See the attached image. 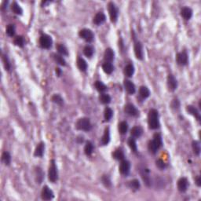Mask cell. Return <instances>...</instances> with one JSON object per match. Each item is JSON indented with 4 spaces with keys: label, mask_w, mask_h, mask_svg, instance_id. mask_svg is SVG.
Segmentation results:
<instances>
[{
    "label": "cell",
    "mask_w": 201,
    "mask_h": 201,
    "mask_svg": "<svg viewBox=\"0 0 201 201\" xmlns=\"http://www.w3.org/2000/svg\"><path fill=\"white\" fill-rule=\"evenodd\" d=\"M128 145H129V147L130 148V149H131L133 152H137L138 147H137L136 141H135L134 138H130L128 139Z\"/></svg>",
    "instance_id": "ab89813d"
},
{
    "label": "cell",
    "mask_w": 201,
    "mask_h": 201,
    "mask_svg": "<svg viewBox=\"0 0 201 201\" xmlns=\"http://www.w3.org/2000/svg\"><path fill=\"white\" fill-rule=\"evenodd\" d=\"M94 152V145L91 141H87L85 147H84V152L87 156H90Z\"/></svg>",
    "instance_id": "4316f807"
},
{
    "label": "cell",
    "mask_w": 201,
    "mask_h": 201,
    "mask_svg": "<svg viewBox=\"0 0 201 201\" xmlns=\"http://www.w3.org/2000/svg\"><path fill=\"white\" fill-rule=\"evenodd\" d=\"M181 15L184 19L189 20L192 16V10L189 7H184L181 10Z\"/></svg>",
    "instance_id": "ffe728a7"
},
{
    "label": "cell",
    "mask_w": 201,
    "mask_h": 201,
    "mask_svg": "<svg viewBox=\"0 0 201 201\" xmlns=\"http://www.w3.org/2000/svg\"><path fill=\"white\" fill-rule=\"evenodd\" d=\"M94 47H91V46H90V45H87L84 47V49H83V54H85V56H87V58H91L93 56V54H94Z\"/></svg>",
    "instance_id": "4dcf8cb0"
},
{
    "label": "cell",
    "mask_w": 201,
    "mask_h": 201,
    "mask_svg": "<svg viewBox=\"0 0 201 201\" xmlns=\"http://www.w3.org/2000/svg\"><path fill=\"white\" fill-rule=\"evenodd\" d=\"M188 180L186 178H181L178 181V189L179 190V192H186V190L188 189Z\"/></svg>",
    "instance_id": "5bb4252c"
},
{
    "label": "cell",
    "mask_w": 201,
    "mask_h": 201,
    "mask_svg": "<svg viewBox=\"0 0 201 201\" xmlns=\"http://www.w3.org/2000/svg\"><path fill=\"white\" fill-rule=\"evenodd\" d=\"M45 150V144L43 142H40L37 145L36 150H35V157H42L43 156V153H44Z\"/></svg>",
    "instance_id": "44dd1931"
},
{
    "label": "cell",
    "mask_w": 201,
    "mask_h": 201,
    "mask_svg": "<svg viewBox=\"0 0 201 201\" xmlns=\"http://www.w3.org/2000/svg\"><path fill=\"white\" fill-rule=\"evenodd\" d=\"M53 58H54V60H55L58 64L61 65V66H65V65H66V61H65V59L63 58V57H61L60 55L54 54H53Z\"/></svg>",
    "instance_id": "8d00e7d4"
},
{
    "label": "cell",
    "mask_w": 201,
    "mask_h": 201,
    "mask_svg": "<svg viewBox=\"0 0 201 201\" xmlns=\"http://www.w3.org/2000/svg\"><path fill=\"white\" fill-rule=\"evenodd\" d=\"M57 49H58V51L59 52V54H60L63 56H68V52L67 48H66L65 45L59 43V44L57 45Z\"/></svg>",
    "instance_id": "1f68e13d"
},
{
    "label": "cell",
    "mask_w": 201,
    "mask_h": 201,
    "mask_svg": "<svg viewBox=\"0 0 201 201\" xmlns=\"http://www.w3.org/2000/svg\"><path fill=\"white\" fill-rule=\"evenodd\" d=\"M114 51L111 48H108L105 50V54H104V58H105V62H111L114 60Z\"/></svg>",
    "instance_id": "e0dca14e"
},
{
    "label": "cell",
    "mask_w": 201,
    "mask_h": 201,
    "mask_svg": "<svg viewBox=\"0 0 201 201\" xmlns=\"http://www.w3.org/2000/svg\"><path fill=\"white\" fill-rule=\"evenodd\" d=\"M196 183H197V185L198 186H201V178L200 176H197V178H196Z\"/></svg>",
    "instance_id": "f907efd6"
},
{
    "label": "cell",
    "mask_w": 201,
    "mask_h": 201,
    "mask_svg": "<svg viewBox=\"0 0 201 201\" xmlns=\"http://www.w3.org/2000/svg\"><path fill=\"white\" fill-rule=\"evenodd\" d=\"M134 73V67L133 66V65L131 64H129L124 68V74L127 77H131Z\"/></svg>",
    "instance_id": "f1b7e54d"
},
{
    "label": "cell",
    "mask_w": 201,
    "mask_h": 201,
    "mask_svg": "<svg viewBox=\"0 0 201 201\" xmlns=\"http://www.w3.org/2000/svg\"><path fill=\"white\" fill-rule=\"evenodd\" d=\"M11 9L14 14H17V15H21L23 13V9H21V7H20L16 2H14V3L12 4Z\"/></svg>",
    "instance_id": "d6a6232c"
},
{
    "label": "cell",
    "mask_w": 201,
    "mask_h": 201,
    "mask_svg": "<svg viewBox=\"0 0 201 201\" xmlns=\"http://www.w3.org/2000/svg\"><path fill=\"white\" fill-rule=\"evenodd\" d=\"M79 36L87 43H91L92 41L94 40V35L93 33V31L87 28H83L80 30L79 32Z\"/></svg>",
    "instance_id": "5b68a950"
},
{
    "label": "cell",
    "mask_w": 201,
    "mask_h": 201,
    "mask_svg": "<svg viewBox=\"0 0 201 201\" xmlns=\"http://www.w3.org/2000/svg\"><path fill=\"white\" fill-rule=\"evenodd\" d=\"M105 20H106V17H105V14L102 13V12H99V13H98L96 15L94 16L93 21H94L95 25H100L105 22Z\"/></svg>",
    "instance_id": "2e32d148"
},
{
    "label": "cell",
    "mask_w": 201,
    "mask_h": 201,
    "mask_svg": "<svg viewBox=\"0 0 201 201\" xmlns=\"http://www.w3.org/2000/svg\"><path fill=\"white\" fill-rule=\"evenodd\" d=\"M109 16L111 21L113 23L116 22L117 18H118V9L116 8V5L113 2H109Z\"/></svg>",
    "instance_id": "52a82bcc"
},
{
    "label": "cell",
    "mask_w": 201,
    "mask_h": 201,
    "mask_svg": "<svg viewBox=\"0 0 201 201\" xmlns=\"http://www.w3.org/2000/svg\"><path fill=\"white\" fill-rule=\"evenodd\" d=\"M124 87H125L126 90L128 94H134L135 93V85L132 83L131 81L130 80H125L124 81Z\"/></svg>",
    "instance_id": "d6986e66"
},
{
    "label": "cell",
    "mask_w": 201,
    "mask_h": 201,
    "mask_svg": "<svg viewBox=\"0 0 201 201\" xmlns=\"http://www.w3.org/2000/svg\"><path fill=\"white\" fill-rule=\"evenodd\" d=\"M76 128L79 130H83V131H90L92 128L91 123L88 118L83 117V118L79 119L76 124Z\"/></svg>",
    "instance_id": "3957f363"
},
{
    "label": "cell",
    "mask_w": 201,
    "mask_h": 201,
    "mask_svg": "<svg viewBox=\"0 0 201 201\" xmlns=\"http://www.w3.org/2000/svg\"><path fill=\"white\" fill-rule=\"evenodd\" d=\"M52 43H53V40L52 38L48 35L43 34L40 36L39 38V45L40 47L43 49H49L52 47Z\"/></svg>",
    "instance_id": "8992f818"
},
{
    "label": "cell",
    "mask_w": 201,
    "mask_h": 201,
    "mask_svg": "<svg viewBox=\"0 0 201 201\" xmlns=\"http://www.w3.org/2000/svg\"><path fill=\"white\" fill-rule=\"evenodd\" d=\"M41 197L44 200H50L54 198V195L53 191L48 186H44L41 192Z\"/></svg>",
    "instance_id": "ba28073f"
},
{
    "label": "cell",
    "mask_w": 201,
    "mask_h": 201,
    "mask_svg": "<svg viewBox=\"0 0 201 201\" xmlns=\"http://www.w3.org/2000/svg\"><path fill=\"white\" fill-rule=\"evenodd\" d=\"M48 178L51 182H55L58 179V168H57L56 163L54 159L51 160V163L50 166L49 172H48Z\"/></svg>",
    "instance_id": "277c9868"
},
{
    "label": "cell",
    "mask_w": 201,
    "mask_h": 201,
    "mask_svg": "<svg viewBox=\"0 0 201 201\" xmlns=\"http://www.w3.org/2000/svg\"><path fill=\"white\" fill-rule=\"evenodd\" d=\"M130 170V163L128 160L123 159L119 165V171L123 175H127Z\"/></svg>",
    "instance_id": "8fae6325"
},
{
    "label": "cell",
    "mask_w": 201,
    "mask_h": 201,
    "mask_svg": "<svg viewBox=\"0 0 201 201\" xmlns=\"http://www.w3.org/2000/svg\"><path fill=\"white\" fill-rule=\"evenodd\" d=\"M168 87L170 91H174L178 87V82L173 75H169L168 77Z\"/></svg>",
    "instance_id": "4fadbf2b"
},
{
    "label": "cell",
    "mask_w": 201,
    "mask_h": 201,
    "mask_svg": "<svg viewBox=\"0 0 201 201\" xmlns=\"http://www.w3.org/2000/svg\"><path fill=\"white\" fill-rule=\"evenodd\" d=\"M192 146L195 154L197 156H199L200 153V145L199 141H193L192 143Z\"/></svg>",
    "instance_id": "f35d334b"
},
{
    "label": "cell",
    "mask_w": 201,
    "mask_h": 201,
    "mask_svg": "<svg viewBox=\"0 0 201 201\" xmlns=\"http://www.w3.org/2000/svg\"><path fill=\"white\" fill-rule=\"evenodd\" d=\"M141 177H142V179H143V181H145V185L147 186H151V180H150L149 171V170L146 169V168H143L142 170L141 171Z\"/></svg>",
    "instance_id": "ac0fdd59"
},
{
    "label": "cell",
    "mask_w": 201,
    "mask_h": 201,
    "mask_svg": "<svg viewBox=\"0 0 201 201\" xmlns=\"http://www.w3.org/2000/svg\"><path fill=\"white\" fill-rule=\"evenodd\" d=\"M156 164H157V167L159 169H160V170L165 169L166 163H164V161H163V159H157V162H156Z\"/></svg>",
    "instance_id": "7dc6e473"
},
{
    "label": "cell",
    "mask_w": 201,
    "mask_h": 201,
    "mask_svg": "<svg viewBox=\"0 0 201 201\" xmlns=\"http://www.w3.org/2000/svg\"><path fill=\"white\" fill-rule=\"evenodd\" d=\"M2 59H3V62H4L5 68H6V70H7V71H9V70L10 69V67H11V66H10L9 61V60H8V58H7V56H6V55H3Z\"/></svg>",
    "instance_id": "c3c4849f"
},
{
    "label": "cell",
    "mask_w": 201,
    "mask_h": 201,
    "mask_svg": "<svg viewBox=\"0 0 201 201\" xmlns=\"http://www.w3.org/2000/svg\"><path fill=\"white\" fill-rule=\"evenodd\" d=\"M186 111H187L189 114H191L192 116H194L197 120L198 121L200 120L201 119L200 114L199 111L197 110V108H195L194 106H192V105H188L187 107H186Z\"/></svg>",
    "instance_id": "9a60e30c"
},
{
    "label": "cell",
    "mask_w": 201,
    "mask_h": 201,
    "mask_svg": "<svg viewBox=\"0 0 201 201\" xmlns=\"http://www.w3.org/2000/svg\"><path fill=\"white\" fill-rule=\"evenodd\" d=\"M131 135L133 136V138H140V137L142 135V133H143V130L141 127H134L131 129Z\"/></svg>",
    "instance_id": "603a6c76"
},
{
    "label": "cell",
    "mask_w": 201,
    "mask_h": 201,
    "mask_svg": "<svg viewBox=\"0 0 201 201\" xmlns=\"http://www.w3.org/2000/svg\"><path fill=\"white\" fill-rule=\"evenodd\" d=\"M110 141V131L109 128H106L105 130V133H104V135L101 138V145H107L109 143Z\"/></svg>",
    "instance_id": "7402d4cb"
},
{
    "label": "cell",
    "mask_w": 201,
    "mask_h": 201,
    "mask_svg": "<svg viewBox=\"0 0 201 201\" xmlns=\"http://www.w3.org/2000/svg\"><path fill=\"white\" fill-rule=\"evenodd\" d=\"M101 181H102V183L105 185V187L109 188L112 186V182H111L110 178L108 175H103L102 178H101Z\"/></svg>",
    "instance_id": "ee69618b"
},
{
    "label": "cell",
    "mask_w": 201,
    "mask_h": 201,
    "mask_svg": "<svg viewBox=\"0 0 201 201\" xmlns=\"http://www.w3.org/2000/svg\"><path fill=\"white\" fill-rule=\"evenodd\" d=\"M124 111L127 115L130 116H138L139 111L137 109V108L133 104H127L124 108Z\"/></svg>",
    "instance_id": "9c48e42d"
},
{
    "label": "cell",
    "mask_w": 201,
    "mask_h": 201,
    "mask_svg": "<svg viewBox=\"0 0 201 201\" xmlns=\"http://www.w3.org/2000/svg\"><path fill=\"white\" fill-rule=\"evenodd\" d=\"M148 124L150 129L156 130L159 127V112L157 109H152L148 114Z\"/></svg>",
    "instance_id": "6da1fadb"
},
{
    "label": "cell",
    "mask_w": 201,
    "mask_h": 201,
    "mask_svg": "<svg viewBox=\"0 0 201 201\" xmlns=\"http://www.w3.org/2000/svg\"><path fill=\"white\" fill-rule=\"evenodd\" d=\"M77 67L82 72H85L86 70L87 69V64L86 62V60L81 58H78V60H77Z\"/></svg>",
    "instance_id": "484cf974"
},
{
    "label": "cell",
    "mask_w": 201,
    "mask_h": 201,
    "mask_svg": "<svg viewBox=\"0 0 201 201\" xmlns=\"http://www.w3.org/2000/svg\"><path fill=\"white\" fill-rule=\"evenodd\" d=\"M163 145L162 138L159 134H155L153 136V139L150 141L148 145V149L152 154H156Z\"/></svg>",
    "instance_id": "7a4b0ae2"
},
{
    "label": "cell",
    "mask_w": 201,
    "mask_h": 201,
    "mask_svg": "<svg viewBox=\"0 0 201 201\" xmlns=\"http://www.w3.org/2000/svg\"><path fill=\"white\" fill-rule=\"evenodd\" d=\"M128 130V124L126 121H122L119 124V131L121 134H125Z\"/></svg>",
    "instance_id": "f546056e"
},
{
    "label": "cell",
    "mask_w": 201,
    "mask_h": 201,
    "mask_svg": "<svg viewBox=\"0 0 201 201\" xmlns=\"http://www.w3.org/2000/svg\"><path fill=\"white\" fill-rule=\"evenodd\" d=\"M177 62L179 65H181V66H185L188 64V54L186 51L181 52V53H178L177 54L176 57Z\"/></svg>",
    "instance_id": "30bf717a"
},
{
    "label": "cell",
    "mask_w": 201,
    "mask_h": 201,
    "mask_svg": "<svg viewBox=\"0 0 201 201\" xmlns=\"http://www.w3.org/2000/svg\"><path fill=\"white\" fill-rule=\"evenodd\" d=\"M134 54L138 60L143 59V49H142V45L140 42H136L134 43Z\"/></svg>",
    "instance_id": "7c38bea8"
},
{
    "label": "cell",
    "mask_w": 201,
    "mask_h": 201,
    "mask_svg": "<svg viewBox=\"0 0 201 201\" xmlns=\"http://www.w3.org/2000/svg\"><path fill=\"white\" fill-rule=\"evenodd\" d=\"M94 86L96 87V89L98 90L99 92L100 93H103V92H105L106 90H107V87L104 84V83L101 82V81H96L95 83H94Z\"/></svg>",
    "instance_id": "d590c367"
},
{
    "label": "cell",
    "mask_w": 201,
    "mask_h": 201,
    "mask_svg": "<svg viewBox=\"0 0 201 201\" xmlns=\"http://www.w3.org/2000/svg\"><path fill=\"white\" fill-rule=\"evenodd\" d=\"M102 68L106 74H111L114 70V66L111 62H105L102 65Z\"/></svg>",
    "instance_id": "d4e9b609"
},
{
    "label": "cell",
    "mask_w": 201,
    "mask_h": 201,
    "mask_svg": "<svg viewBox=\"0 0 201 201\" xmlns=\"http://www.w3.org/2000/svg\"><path fill=\"white\" fill-rule=\"evenodd\" d=\"M51 100L53 102L59 105H62L63 101H64V100H63V98H61L60 94H54V96L52 97Z\"/></svg>",
    "instance_id": "7bdbcfd3"
},
{
    "label": "cell",
    "mask_w": 201,
    "mask_h": 201,
    "mask_svg": "<svg viewBox=\"0 0 201 201\" xmlns=\"http://www.w3.org/2000/svg\"><path fill=\"white\" fill-rule=\"evenodd\" d=\"M7 34L9 37H13L15 35V26L14 25H9L7 26Z\"/></svg>",
    "instance_id": "f6af8a7d"
},
{
    "label": "cell",
    "mask_w": 201,
    "mask_h": 201,
    "mask_svg": "<svg viewBox=\"0 0 201 201\" xmlns=\"http://www.w3.org/2000/svg\"><path fill=\"white\" fill-rule=\"evenodd\" d=\"M128 186L133 190H138L140 189V182L138 179H134L129 181Z\"/></svg>",
    "instance_id": "836d02e7"
},
{
    "label": "cell",
    "mask_w": 201,
    "mask_h": 201,
    "mask_svg": "<svg viewBox=\"0 0 201 201\" xmlns=\"http://www.w3.org/2000/svg\"><path fill=\"white\" fill-rule=\"evenodd\" d=\"M112 157L113 158L117 159V160H123L124 159V153H123V150L121 149H117L113 153H112Z\"/></svg>",
    "instance_id": "83f0119b"
},
{
    "label": "cell",
    "mask_w": 201,
    "mask_h": 201,
    "mask_svg": "<svg viewBox=\"0 0 201 201\" xmlns=\"http://www.w3.org/2000/svg\"><path fill=\"white\" fill-rule=\"evenodd\" d=\"M14 44L19 47H23L25 46V39L23 38V36H18L14 39Z\"/></svg>",
    "instance_id": "60d3db41"
},
{
    "label": "cell",
    "mask_w": 201,
    "mask_h": 201,
    "mask_svg": "<svg viewBox=\"0 0 201 201\" xmlns=\"http://www.w3.org/2000/svg\"><path fill=\"white\" fill-rule=\"evenodd\" d=\"M56 73L58 76H60V74H61V70H60L59 68H56Z\"/></svg>",
    "instance_id": "816d5d0a"
},
{
    "label": "cell",
    "mask_w": 201,
    "mask_h": 201,
    "mask_svg": "<svg viewBox=\"0 0 201 201\" xmlns=\"http://www.w3.org/2000/svg\"><path fill=\"white\" fill-rule=\"evenodd\" d=\"M171 106H172V108H174V109H178V108L180 106V103H179L178 100L174 99V100H173L172 104H171Z\"/></svg>",
    "instance_id": "681fc988"
},
{
    "label": "cell",
    "mask_w": 201,
    "mask_h": 201,
    "mask_svg": "<svg viewBox=\"0 0 201 201\" xmlns=\"http://www.w3.org/2000/svg\"><path fill=\"white\" fill-rule=\"evenodd\" d=\"M36 171V175H37V177H38V179L36 180V181H38L37 183H41V182H42V181H43L44 174H43V170H41L39 168H37Z\"/></svg>",
    "instance_id": "bcb514c9"
},
{
    "label": "cell",
    "mask_w": 201,
    "mask_h": 201,
    "mask_svg": "<svg viewBox=\"0 0 201 201\" xmlns=\"http://www.w3.org/2000/svg\"><path fill=\"white\" fill-rule=\"evenodd\" d=\"M2 161L4 163L5 165H9V163L11 162V157L8 152H4L2 155Z\"/></svg>",
    "instance_id": "e575fe53"
},
{
    "label": "cell",
    "mask_w": 201,
    "mask_h": 201,
    "mask_svg": "<svg viewBox=\"0 0 201 201\" xmlns=\"http://www.w3.org/2000/svg\"><path fill=\"white\" fill-rule=\"evenodd\" d=\"M112 115H113V111L110 108H106L105 109V112H104V116H105V120L109 121L112 119Z\"/></svg>",
    "instance_id": "b9f144b4"
},
{
    "label": "cell",
    "mask_w": 201,
    "mask_h": 201,
    "mask_svg": "<svg viewBox=\"0 0 201 201\" xmlns=\"http://www.w3.org/2000/svg\"><path fill=\"white\" fill-rule=\"evenodd\" d=\"M99 100L102 104H109L111 102V97L107 94H101L99 97Z\"/></svg>",
    "instance_id": "74e56055"
},
{
    "label": "cell",
    "mask_w": 201,
    "mask_h": 201,
    "mask_svg": "<svg viewBox=\"0 0 201 201\" xmlns=\"http://www.w3.org/2000/svg\"><path fill=\"white\" fill-rule=\"evenodd\" d=\"M139 94H140V96L143 99L147 98H149L150 96V90H149L148 87L142 86L139 89Z\"/></svg>",
    "instance_id": "cb8c5ba5"
}]
</instances>
